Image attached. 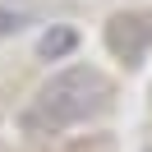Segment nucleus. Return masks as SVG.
I'll return each instance as SVG.
<instances>
[{"mask_svg": "<svg viewBox=\"0 0 152 152\" xmlns=\"http://www.w3.org/2000/svg\"><path fill=\"white\" fill-rule=\"evenodd\" d=\"M106 97H111L106 74L83 69V65L65 69V74H56L51 83H42V92L28 102V111H23V134H60V129H69V124L97 115L106 106Z\"/></svg>", "mask_w": 152, "mask_h": 152, "instance_id": "f257e3e1", "label": "nucleus"}, {"mask_svg": "<svg viewBox=\"0 0 152 152\" xmlns=\"http://www.w3.org/2000/svg\"><path fill=\"white\" fill-rule=\"evenodd\" d=\"M148 42H152V23L138 19V14H129V19H115V23H111V46L120 51L124 60H138L143 51H148Z\"/></svg>", "mask_w": 152, "mask_h": 152, "instance_id": "f03ea898", "label": "nucleus"}, {"mask_svg": "<svg viewBox=\"0 0 152 152\" xmlns=\"http://www.w3.org/2000/svg\"><path fill=\"white\" fill-rule=\"evenodd\" d=\"M74 32L69 28H51L46 37H42V56H51V60H60V56H69V51H74Z\"/></svg>", "mask_w": 152, "mask_h": 152, "instance_id": "7ed1b4c3", "label": "nucleus"}, {"mask_svg": "<svg viewBox=\"0 0 152 152\" xmlns=\"http://www.w3.org/2000/svg\"><path fill=\"white\" fill-rule=\"evenodd\" d=\"M28 23V10H14V5H0V37L5 32H19Z\"/></svg>", "mask_w": 152, "mask_h": 152, "instance_id": "20e7f679", "label": "nucleus"}]
</instances>
